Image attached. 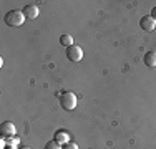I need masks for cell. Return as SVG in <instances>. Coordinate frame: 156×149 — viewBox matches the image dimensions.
<instances>
[{
	"label": "cell",
	"mask_w": 156,
	"mask_h": 149,
	"mask_svg": "<svg viewBox=\"0 0 156 149\" xmlns=\"http://www.w3.org/2000/svg\"><path fill=\"white\" fill-rule=\"evenodd\" d=\"M25 18H27V17L23 15L22 10H10V12L5 13L3 22H5L9 27H12V28H18V27H22V25H23Z\"/></svg>",
	"instance_id": "cell-1"
},
{
	"label": "cell",
	"mask_w": 156,
	"mask_h": 149,
	"mask_svg": "<svg viewBox=\"0 0 156 149\" xmlns=\"http://www.w3.org/2000/svg\"><path fill=\"white\" fill-rule=\"evenodd\" d=\"M76 95L72 91H65L60 95V106L66 111H73L76 108Z\"/></svg>",
	"instance_id": "cell-2"
},
{
	"label": "cell",
	"mask_w": 156,
	"mask_h": 149,
	"mask_svg": "<svg viewBox=\"0 0 156 149\" xmlns=\"http://www.w3.org/2000/svg\"><path fill=\"white\" fill-rule=\"evenodd\" d=\"M65 55H66V58H68L70 61L78 63L81 58H83V50H81V47H78V45H72V47L66 48Z\"/></svg>",
	"instance_id": "cell-3"
},
{
	"label": "cell",
	"mask_w": 156,
	"mask_h": 149,
	"mask_svg": "<svg viewBox=\"0 0 156 149\" xmlns=\"http://www.w3.org/2000/svg\"><path fill=\"white\" fill-rule=\"evenodd\" d=\"M0 134H2V137H5V139L15 136V134H17L15 124H13L12 121H3L2 124H0Z\"/></svg>",
	"instance_id": "cell-4"
},
{
	"label": "cell",
	"mask_w": 156,
	"mask_h": 149,
	"mask_svg": "<svg viewBox=\"0 0 156 149\" xmlns=\"http://www.w3.org/2000/svg\"><path fill=\"white\" fill-rule=\"evenodd\" d=\"M140 27L144 30V32H154L156 30V20L151 15H146L140 20Z\"/></svg>",
	"instance_id": "cell-5"
},
{
	"label": "cell",
	"mask_w": 156,
	"mask_h": 149,
	"mask_svg": "<svg viewBox=\"0 0 156 149\" xmlns=\"http://www.w3.org/2000/svg\"><path fill=\"white\" fill-rule=\"evenodd\" d=\"M22 12H23V15H25L27 18H30V20H35V18L38 17L40 10H38V7H37V5H32V3H30V5H25Z\"/></svg>",
	"instance_id": "cell-6"
},
{
	"label": "cell",
	"mask_w": 156,
	"mask_h": 149,
	"mask_svg": "<svg viewBox=\"0 0 156 149\" xmlns=\"http://www.w3.org/2000/svg\"><path fill=\"white\" fill-rule=\"evenodd\" d=\"M55 141H57L58 144H66V143H70V133L68 131H65V129H58L57 133H55V137H53Z\"/></svg>",
	"instance_id": "cell-7"
},
{
	"label": "cell",
	"mask_w": 156,
	"mask_h": 149,
	"mask_svg": "<svg viewBox=\"0 0 156 149\" xmlns=\"http://www.w3.org/2000/svg\"><path fill=\"white\" fill-rule=\"evenodd\" d=\"M143 60L148 68H156V51H146Z\"/></svg>",
	"instance_id": "cell-8"
},
{
	"label": "cell",
	"mask_w": 156,
	"mask_h": 149,
	"mask_svg": "<svg viewBox=\"0 0 156 149\" xmlns=\"http://www.w3.org/2000/svg\"><path fill=\"white\" fill-rule=\"evenodd\" d=\"M60 43L63 45V47H66V48L72 47V45H73V38H72V35H66V33H65V35H62V36H60Z\"/></svg>",
	"instance_id": "cell-9"
},
{
	"label": "cell",
	"mask_w": 156,
	"mask_h": 149,
	"mask_svg": "<svg viewBox=\"0 0 156 149\" xmlns=\"http://www.w3.org/2000/svg\"><path fill=\"white\" fill-rule=\"evenodd\" d=\"M63 146H62V144H58L57 143V141H48V143L45 144V149H62Z\"/></svg>",
	"instance_id": "cell-10"
},
{
	"label": "cell",
	"mask_w": 156,
	"mask_h": 149,
	"mask_svg": "<svg viewBox=\"0 0 156 149\" xmlns=\"http://www.w3.org/2000/svg\"><path fill=\"white\" fill-rule=\"evenodd\" d=\"M7 143H9V147H13V149H15V146H18V137L12 136V137H9V139H7Z\"/></svg>",
	"instance_id": "cell-11"
},
{
	"label": "cell",
	"mask_w": 156,
	"mask_h": 149,
	"mask_svg": "<svg viewBox=\"0 0 156 149\" xmlns=\"http://www.w3.org/2000/svg\"><path fill=\"white\" fill-rule=\"evenodd\" d=\"M62 149H78V144H76V143H72V141H70V143L63 144V147H62Z\"/></svg>",
	"instance_id": "cell-12"
},
{
	"label": "cell",
	"mask_w": 156,
	"mask_h": 149,
	"mask_svg": "<svg viewBox=\"0 0 156 149\" xmlns=\"http://www.w3.org/2000/svg\"><path fill=\"white\" fill-rule=\"evenodd\" d=\"M151 17H153V18H154V20H156V7H154V9H153V10H151Z\"/></svg>",
	"instance_id": "cell-13"
},
{
	"label": "cell",
	"mask_w": 156,
	"mask_h": 149,
	"mask_svg": "<svg viewBox=\"0 0 156 149\" xmlns=\"http://www.w3.org/2000/svg\"><path fill=\"white\" fill-rule=\"evenodd\" d=\"M20 149H32V147H28V146H23V147H20Z\"/></svg>",
	"instance_id": "cell-14"
},
{
	"label": "cell",
	"mask_w": 156,
	"mask_h": 149,
	"mask_svg": "<svg viewBox=\"0 0 156 149\" xmlns=\"http://www.w3.org/2000/svg\"><path fill=\"white\" fill-rule=\"evenodd\" d=\"M7 149H13V147H7Z\"/></svg>",
	"instance_id": "cell-15"
}]
</instances>
